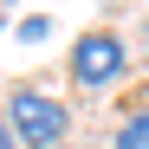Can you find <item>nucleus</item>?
Listing matches in <instances>:
<instances>
[{
    "label": "nucleus",
    "mask_w": 149,
    "mask_h": 149,
    "mask_svg": "<svg viewBox=\"0 0 149 149\" xmlns=\"http://www.w3.org/2000/svg\"><path fill=\"white\" fill-rule=\"evenodd\" d=\"M7 123L19 149H71V104L52 97L45 84H13L7 91Z\"/></svg>",
    "instance_id": "f257e3e1"
},
{
    "label": "nucleus",
    "mask_w": 149,
    "mask_h": 149,
    "mask_svg": "<svg viewBox=\"0 0 149 149\" xmlns=\"http://www.w3.org/2000/svg\"><path fill=\"white\" fill-rule=\"evenodd\" d=\"M123 71H130V39L117 26H91V33L71 39V52H65V78L78 91H117Z\"/></svg>",
    "instance_id": "f03ea898"
},
{
    "label": "nucleus",
    "mask_w": 149,
    "mask_h": 149,
    "mask_svg": "<svg viewBox=\"0 0 149 149\" xmlns=\"http://www.w3.org/2000/svg\"><path fill=\"white\" fill-rule=\"evenodd\" d=\"M104 149H149V110H123Z\"/></svg>",
    "instance_id": "7ed1b4c3"
},
{
    "label": "nucleus",
    "mask_w": 149,
    "mask_h": 149,
    "mask_svg": "<svg viewBox=\"0 0 149 149\" xmlns=\"http://www.w3.org/2000/svg\"><path fill=\"white\" fill-rule=\"evenodd\" d=\"M45 33H52V13H26V19H19V39H26V45H39Z\"/></svg>",
    "instance_id": "20e7f679"
},
{
    "label": "nucleus",
    "mask_w": 149,
    "mask_h": 149,
    "mask_svg": "<svg viewBox=\"0 0 149 149\" xmlns=\"http://www.w3.org/2000/svg\"><path fill=\"white\" fill-rule=\"evenodd\" d=\"M0 149H19V136H13V123H7V110H0Z\"/></svg>",
    "instance_id": "39448f33"
},
{
    "label": "nucleus",
    "mask_w": 149,
    "mask_h": 149,
    "mask_svg": "<svg viewBox=\"0 0 149 149\" xmlns=\"http://www.w3.org/2000/svg\"><path fill=\"white\" fill-rule=\"evenodd\" d=\"M143 52H149V39H143Z\"/></svg>",
    "instance_id": "423d86ee"
},
{
    "label": "nucleus",
    "mask_w": 149,
    "mask_h": 149,
    "mask_svg": "<svg viewBox=\"0 0 149 149\" xmlns=\"http://www.w3.org/2000/svg\"><path fill=\"white\" fill-rule=\"evenodd\" d=\"M0 26H7V19H0Z\"/></svg>",
    "instance_id": "0eeeda50"
}]
</instances>
